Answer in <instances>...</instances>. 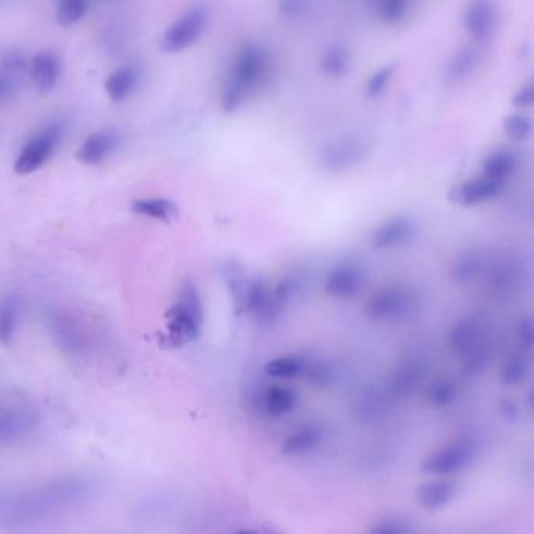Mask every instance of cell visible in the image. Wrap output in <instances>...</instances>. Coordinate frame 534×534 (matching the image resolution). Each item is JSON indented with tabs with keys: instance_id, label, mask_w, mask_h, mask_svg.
Segmentation results:
<instances>
[{
	"instance_id": "1",
	"label": "cell",
	"mask_w": 534,
	"mask_h": 534,
	"mask_svg": "<svg viewBox=\"0 0 534 534\" xmlns=\"http://www.w3.org/2000/svg\"><path fill=\"white\" fill-rule=\"evenodd\" d=\"M95 483L85 477H68L30 487L19 493L4 513L5 525L24 528L69 507H80L93 497Z\"/></svg>"
},
{
	"instance_id": "2",
	"label": "cell",
	"mask_w": 534,
	"mask_h": 534,
	"mask_svg": "<svg viewBox=\"0 0 534 534\" xmlns=\"http://www.w3.org/2000/svg\"><path fill=\"white\" fill-rule=\"evenodd\" d=\"M271 55L257 42H248L235 54L225 88L221 93V109L235 113L270 80Z\"/></svg>"
},
{
	"instance_id": "3",
	"label": "cell",
	"mask_w": 534,
	"mask_h": 534,
	"mask_svg": "<svg viewBox=\"0 0 534 534\" xmlns=\"http://www.w3.org/2000/svg\"><path fill=\"white\" fill-rule=\"evenodd\" d=\"M375 140L362 132H348L328 140L317 152V164L328 172H345L365 164L373 154Z\"/></svg>"
},
{
	"instance_id": "4",
	"label": "cell",
	"mask_w": 534,
	"mask_h": 534,
	"mask_svg": "<svg viewBox=\"0 0 534 534\" xmlns=\"http://www.w3.org/2000/svg\"><path fill=\"white\" fill-rule=\"evenodd\" d=\"M417 294L401 284L379 288L365 302V316L373 322H393L411 316L417 309Z\"/></svg>"
},
{
	"instance_id": "5",
	"label": "cell",
	"mask_w": 534,
	"mask_h": 534,
	"mask_svg": "<svg viewBox=\"0 0 534 534\" xmlns=\"http://www.w3.org/2000/svg\"><path fill=\"white\" fill-rule=\"evenodd\" d=\"M63 131L65 129L60 121H50L44 124L40 131L34 132L16 158L14 172L27 176L48 164L49 158L54 156L55 149L62 141Z\"/></svg>"
},
{
	"instance_id": "6",
	"label": "cell",
	"mask_w": 534,
	"mask_h": 534,
	"mask_svg": "<svg viewBox=\"0 0 534 534\" xmlns=\"http://www.w3.org/2000/svg\"><path fill=\"white\" fill-rule=\"evenodd\" d=\"M478 442L469 436L454 439L425 459L422 469L432 475H452L470 466L478 456Z\"/></svg>"
},
{
	"instance_id": "7",
	"label": "cell",
	"mask_w": 534,
	"mask_h": 534,
	"mask_svg": "<svg viewBox=\"0 0 534 534\" xmlns=\"http://www.w3.org/2000/svg\"><path fill=\"white\" fill-rule=\"evenodd\" d=\"M48 326L52 340L63 355L71 359H82L88 355V336L74 317L62 310H54L49 316Z\"/></svg>"
},
{
	"instance_id": "8",
	"label": "cell",
	"mask_w": 534,
	"mask_h": 534,
	"mask_svg": "<svg viewBox=\"0 0 534 534\" xmlns=\"http://www.w3.org/2000/svg\"><path fill=\"white\" fill-rule=\"evenodd\" d=\"M209 11L204 5H196L182 14L162 38L164 52H182L198 42L206 32Z\"/></svg>"
},
{
	"instance_id": "9",
	"label": "cell",
	"mask_w": 534,
	"mask_h": 534,
	"mask_svg": "<svg viewBox=\"0 0 534 534\" xmlns=\"http://www.w3.org/2000/svg\"><path fill=\"white\" fill-rule=\"evenodd\" d=\"M284 308L286 306L278 301L273 290L268 287L267 282L262 278L248 279L247 290L241 301V310H247L248 314H251L257 322L270 324L281 317Z\"/></svg>"
},
{
	"instance_id": "10",
	"label": "cell",
	"mask_w": 534,
	"mask_h": 534,
	"mask_svg": "<svg viewBox=\"0 0 534 534\" xmlns=\"http://www.w3.org/2000/svg\"><path fill=\"white\" fill-rule=\"evenodd\" d=\"M40 422L38 412L26 404L0 409V444H8L27 436Z\"/></svg>"
},
{
	"instance_id": "11",
	"label": "cell",
	"mask_w": 534,
	"mask_h": 534,
	"mask_svg": "<svg viewBox=\"0 0 534 534\" xmlns=\"http://www.w3.org/2000/svg\"><path fill=\"white\" fill-rule=\"evenodd\" d=\"M503 188H505V184L500 180H495L486 174H481L478 178L469 179L452 188L448 198L459 206H478L489 199L495 198L497 195H500Z\"/></svg>"
},
{
	"instance_id": "12",
	"label": "cell",
	"mask_w": 534,
	"mask_h": 534,
	"mask_svg": "<svg viewBox=\"0 0 534 534\" xmlns=\"http://www.w3.org/2000/svg\"><path fill=\"white\" fill-rule=\"evenodd\" d=\"M426 362L422 357H406L398 363L389 381V393L397 400L411 397L417 391L420 384L425 381Z\"/></svg>"
},
{
	"instance_id": "13",
	"label": "cell",
	"mask_w": 534,
	"mask_h": 534,
	"mask_svg": "<svg viewBox=\"0 0 534 534\" xmlns=\"http://www.w3.org/2000/svg\"><path fill=\"white\" fill-rule=\"evenodd\" d=\"M464 27L473 42H487L497 27V7L493 0H472L464 14Z\"/></svg>"
},
{
	"instance_id": "14",
	"label": "cell",
	"mask_w": 534,
	"mask_h": 534,
	"mask_svg": "<svg viewBox=\"0 0 534 534\" xmlns=\"http://www.w3.org/2000/svg\"><path fill=\"white\" fill-rule=\"evenodd\" d=\"M484 271H489L487 286L495 296L513 294L521 284V261L511 254L495 259L492 265L486 267Z\"/></svg>"
},
{
	"instance_id": "15",
	"label": "cell",
	"mask_w": 534,
	"mask_h": 534,
	"mask_svg": "<svg viewBox=\"0 0 534 534\" xmlns=\"http://www.w3.org/2000/svg\"><path fill=\"white\" fill-rule=\"evenodd\" d=\"M363 270L353 262H343L332 268L326 276L324 290L334 298H353L362 288Z\"/></svg>"
},
{
	"instance_id": "16",
	"label": "cell",
	"mask_w": 534,
	"mask_h": 534,
	"mask_svg": "<svg viewBox=\"0 0 534 534\" xmlns=\"http://www.w3.org/2000/svg\"><path fill=\"white\" fill-rule=\"evenodd\" d=\"M121 134L117 129H101L91 134L77 151V160L83 164H99L117 151Z\"/></svg>"
},
{
	"instance_id": "17",
	"label": "cell",
	"mask_w": 534,
	"mask_h": 534,
	"mask_svg": "<svg viewBox=\"0 0 534 534\" xmlns=\"http://www.w3.org/2000/svg\"><path fill=\"white\" fill-rule=\"evenodd\" d=\"M416 233H417V226L414 219L406 215H397L385 219L377 227V231L373 233V245L379 249L403 247L414 239Z\"/></svg>"
},
{
	"instance_id": "18",
	"label": "cell",
	"mask_w": 534,
	"mask_h": 534,
	"mask_svg": "<svg viewBox=\"0 0 534 534\" xmlns=\"http://www.w3.org/2000/svg\"><path fill=\"white\" fill-rule=\"evenodd\" d=\"M484 323L478 316H469L453 324L448 332V343L453 351L461 356H466L477 345L486 340Z\"/></svg>"
},
{
	"instance_id": "19",
	"label": "cell",
	"mask_w": 534,
	"mask_h": 534,
	"mask_svg": "<svg viewBox=\"0 0 534 534\" xmlns=\"http://www.w3.org/2000/svg\"><path fill=\"white\" fill-rule=\"evenodd\" d=\"M483 60V49L478 42L459 49L446 63V79L450 85L467 82L475 74Z\"/></svg>"
},
{
	"instance_id": "20",
	"label": "cell",
	"mask_w": 534,
	"mask_h": 534,
	"mask_svg": "<svg viewBox=\"0 0 534 534\" xmlns=\"http://www.w3.org/2000/svg\"><path fill=\"white\" fill-rule=\"evenodd\" d=\"M28 74L34 88L42 93H50L62 74V62L54 52H40L28 65Z\"/></svg>"
},
{
	"instance_id": "21",
	"label": "cell",
	"mask_w": 534,
	"mask_h": 534,
	"mask_svg": "<svg viewBox=\"0 0 534 534\" xmlns=\"http://www.w3.org/2000/svg\"><path fill=\"white\" fill-rule=\"evenodd\" d=\"M298 393L287 385H270L261 393V406L270 417H282L294 409Z\"/></svg>"
},
{
	"instance_id": "22",
	"label": "cell",
	"mask_w": 534,
	"mask_h": 534,
	"mask_svg": "<svg viewBox=\"0 0 534 534\" xmlns=\"http://www.w3.org/2000/svg\"><path fill=\"white\" fill-rule=\"evenodd\" d=\"M323 438H324V430L322 426L317 425V423L304 425L292 432L284 440L281 450L286 456L304 454V453L312 452L314 448L320 446Z\"/></svg>"
},
{
	"instance_id": "23",
	"label": "cell",
	"mask_w": 534,
	"mask_h": 534,
	"mask_svg": "<svg viewBox=\"0 0 534 534\" xmlns=\"http://www.w3.org/2000/svg\"><path fill=\"white\" fill-rule=\"evenodd\" d=\"M458 487L453 481H432L418 487L417 501L430 511L446 507L454 499Z\"/></svg>"
},
{
	"instance_id": "24",
	"label": "cell",
	"mask_w": 534,
	"mask_h": 534,
	"mask_svg": "<svg viewBox=\"0 0 534 534\" xmlns=\"http://www.w3.org/2000/svg\"><path fill=\"white\" fill-rule=\"evenodd\" d=\"M487 267V259L484 254L478 249H469L459 254L452 265L453 279L461 284L475 281L478 276L484 273Z\"/></svg>"
},
{
	"instance_id": "25",
	"label": "cell",
	"mask_w": 534,
	"mask_h": 534,
	"mask_svg": "<svg viewBox=\"0 0 534 534\" xmlns=\"http://www.w3.org/2000/svg\"><path fill=\"white\" fill-rule=\"evenodd\" d=\"M519 168V156L511 149H497L491 152L483 162V174L507 184Z\"/></svg>"
},
{
	"instance_id": "26",
	"label": "cell",
	"mask_w": 534,
	"mask_h": 534,
	"mask_svg": "<svg viewBox=\"0 0 534 534\" xmlns=\"http://www.w3.org/2000/svg\"><path fill=\"white\" fill-rule=\"evenodd\" d=\"M137 69L126 65L113 71L105 82V91L113 103H123L131 97L134 89L137 87Z\"/></svg>"
},
{
	"instance_id": "27",
	"label": "cell",
	"mask_w": 534,
	"mask_h": 534,
	"mask_svg": "<svg viewBox=\"0 0 534 534\" xmlns=\"http://www.w3.org/2000/svg\"><path fill=\"white\" fill-rule=\"evenodd\" d=\"M19 320V304L13 294H5L0 300V345H11Z\"/></svg>"
},
{
	"instance_id": "28",
	"label": "cell",
	"mask_w": 534,
	"mask_h": 534,
	"mask_svg": "<svg viewBox=\"0 0 534 534\" xmlns=\"http://www.w3.org/2000/svg\"><path fill=\"white\" fill-rule=\"evenodd\" d=\"M308 367V359L300 355H287V356L276 357L265 365V373L270 378L276 379H294L302 377Z\"/></svg>"
},
{
	"instance_id": "29",
	"label": "cell",
	"mask_w": 534,
	"mask_h": 534,
	"mask_svg": "<svg viewBox=\"0 0 534 534\" xmlns=\"http://www.w3.org/2000/svg\"><path fill=\"white\" fill-rule=\"evenodd\" d=\"M530 370H531V359L528 355V349L514 351L501 367V381L507 385H517L527 379Z\"/></svg>"
},
{
	"instance_id": "30",
	"label": "cell",
	"mask_w": 534,
	"mask_h": 534,
	"mask_svg": "<svg viewBox=\"0 0 534 534\" xmlns=\"http://www.w3.org/2000/svg\"><path fill=\"white\" fill-rule=\"evenodd\" d=\"M132 210L148 218L160 219L166 223L178 215V206L170 199L164 198L138 199L132 204Z\"/></svg>"
},
{
	"instance_id": "31",
	"label": "cell",
	"mask_w": 534,
	"mask_h": 534,
	"mask_svg": "<svg viewBox=\"0 0 534 534\" xmlns=\"http://www.w3.org/2000/svg\"><path fill=\"white\" fill-rule=\"evenodd\" d=\"M349 52L343 46H331L323 52L320 68L329 77H342L348 72Z\"/></svg>"
},
{
	"instance_id": "32",
	"label": "cell",
	"mask_w": 534,
	"mask_h": 534,
	"mask_svg": "<svg viewBox=\"0 0 534 534\" xmlns=\"http://www.w3.org/2000/svg\"><path fill=\"white\" fill-rule=\"evenodd\" d=\"M426 398H428V403L431 404L432 408H438V409L448 408L458 398V385L453 379L440 378L428 387Z\"/></svg>"
},
{
	"instance_id": "33",
	"label": "cell",
	"mask_w": 534,
	"mask_h": 534,
	"mask_svg": "<svg viewBox=\"0 0 534 534\" xmlns=\"http://www.w3.org/2000/svg\"><path fill=\"white\" fill-rule=\"evenodd\" d=\"M373 7L379 21L393 26L408 16L411 0H373Z\"/></svg>"
},
{
	"instance_id": "34",
	"label": "cell",
	"mask_w": 534,
	"mask_h": 534,
	"mask_svg": "<svg viewBox=\"0 0 534 534\" xmlns=\"http://www.w3.org/2000/svg\"><path fill=\"white\" fill-rule=\"evenodd\" d=\"M88 10V0H60L57 5V21L62 27L74 26Z\"/></svg>"
},
{
	"instance_id": "35",
	"label": "cell",
	"mask_w": 534,
	"mask_h": 534,
	"mask_svg": "<svg viewBox=\"0 0 534 534\" xmlns=\"http://www.w3.org/2000/svg\"><path fill=\"white\" fill-rule=\"evenodd\" d=\"M491 356H492V347H491V340L486 339L467 353L464 356L466 357L464 367L470 375H478L481 371L486 370L487 365L491 362Z\"/></svg>"
},
{
	"instance_id": "36",
	"label": "cell",
	"mask_w": 534,
	"mask_h": 534,
	"mask_svg": "<svg viewBox=\"0 0 534 534\" xmlns=\"http://www.w3.org/2000/svg\"><path fill=\"white\" fill-rule=\"evenodd\" d=\"M503 131L507 137L513 138L515 141H525L531 135L533 123L527 115L514 113L503 119Z\"/></svg>"
},
{
	"instance_id": "37",
	"label": "cell",
	"mask_w": 534,
	"mask_h": 534,
	"mask_svg": "<svg viewBox=\"0 0 534 534\" xmlns=\"http://www.w3.org/2000/svg\"><path fill=\"white\" fill-rule=\"evenodd\" d=\"M395 74V65H385L377 69L367 80L365 93L369 97H379L384 95V91L389 87Z\"/></svg>"
},
{
	"instance_id": "38",
	"label": "cell",
	"mask_w": 534,
	"mask_h": 534,
	"mask_svg": "<svg viewBox=\"0 0 534 534\" xmlns=\"http://www.w3.org/2000/svg\"><path fill=\"white\" fill-rule=\"evenodd\" d=\"M370 531L378 534L408 533V531H412V527L409 521H406L400 515H387V517L379 519L373 527H370Z\"/></svg>"
},
{
	"instance_id": "39",
	"label": "cell",
	"mask_w": 534,
	"mask_h": 534,
	"mask_svg": "<svg viewBox=\"0 0 534 534\" xmlns=\"http://www.w3.org/2000/svg\"><path fill=\"white\" fill-rule=\"evenodd\" d=\"M304 377L308 378L310 383L324 387L332 383L334 379V370L331 369V365L326 362H309L304 371Z\"/></svg>"
},
{
	"instance_id": "40",
	"label": "cell",
	"mask_w": 534,
	"mask_h": 534,
	"mask_svg": "<svg viewBox=\"0 0 534 534\" xmlns=\"http://www.w3.org/2000/svg\"><path fill=\"white\" fill-rule=\"evenodd\" d=\"M310 0H278V11L286 19H296L306 14Z\"/></svg>"
},
{
	"instance_id": "41",
	"label": "cell",
	"mask_w": 534,
	"mask_h": 534,
	"mask_svg": "<svg viewBox=\"0 0 534 534\" xmlns=\"http://www.w3.org/2000/svg\"><path fill=\"white\" fill-rule=\"evenodd\" d=\"M383 409V400L379 398V395H375V393L363 397L361 400V403H359V414L365 420L379 417Z\"/></svg>"
},
{
	"instance_id": "42",
	"label": "cell",
	"mask_w": 534,
	"mask_h": 534,
	"mask_svg": "<svg viewBox=\"0 0 534 534\" xmlns=\"http://www.w3.org/2000/svg\"><path fill=\"white\" fill-rule=\"evenodd\" d=\"M534 103V83L528 82L514 93L513 105L515 109H530Z\"/></svg>"
},
{
	"instance_id": "43",
	"label": "cell",
	"mask_w": 534,
	"mask_h": 534,
	"mask_svg": "<svg viewBox=\"0 0 534 534\" xmlns=\"http://www.w3.org/2000/svg\"><path fill=\"white\" fill-rule=\"evenodd\" d=\"M517 339L522 345V349H530L533 347L534 329L531 318H522L519 326H517Z\"/></svg>"
},
{
	"instance_id": "44",
	"label": "cell",
	"mask_w": 534,
	"mask_h": 534,
	"mask_svg": "<svg viewBox=\"0 0 534 534\" xmlns=\"http://www.w3.org/2000/svg\"><path fill=\"white\" fill-rule=\"evenodd\" d=\"M16 77L11 76V74H8L7 71H4V69L0 68V103L4 101V99H7L11 93L14 91V87H16Z\"/></svg>"
},
{
	"instance_id": "45",
	"label": "cell",
	"mask_w": 534,
	"mask_h": 534,
	"mask_svg": "<svg viewBox=\"0 0 534 534\" xmlns=\"http://www.w3.org/2000/svg\"><path fill=\"white\" fill-rule=\"evenodd\" d=\"M503 412H505V416H507L509 420L517 417V414H519L515 403H514V401H509V400L503 404Z\"/></svg>"
},
{
	"instance_id": "46",
	"label": "cell",
	"mask_w": 534,
	"mask_h": 534,
	"mask_svg": "<svg viewBox=\"0 0 534 534\" xmlns=\"http://www.w3.org/2000/svg\"><path fill=\"white\" fill-rule=\"evenodd\" d=\"M2 499H4V497H2V491H0V503H2Z\"/></svg>"
}]
</instances>
